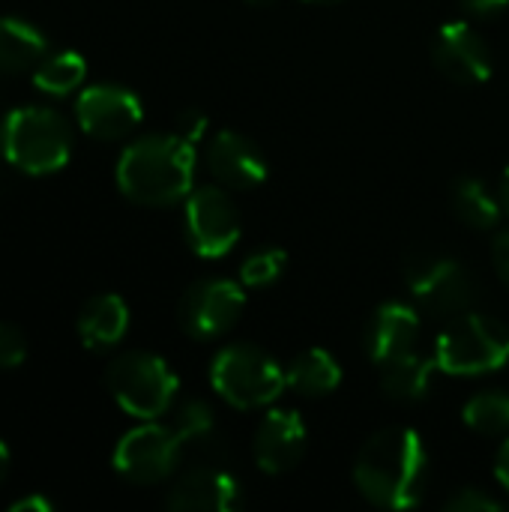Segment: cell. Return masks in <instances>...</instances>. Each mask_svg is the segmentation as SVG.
I'll list each match as a JSON object with an SVG mask.
<instances>
[{"instance_id": "1", "label": "cell", "mask_w": 509, "mask_h": 512, "mask_svg": "<svg viewBox=\"0 0 509 512\" xmlns=\"http://www.w3.org/2000/svg\"><path fill=\"white\" fill-rule=\"evenodd\" d=\"M354 483L381 510L417 507L429 489V450L420 432L408 426L375 432L354 462Z\"/></svg>"}, {"instance_id": "2", "label": "cell", "mask_w": 509, "mask_h": 512, "mask_svg": "<svg viewBox=\"0 0 509 512\" xmlns=\"http://www.w3.org/2000/svg\"><path fill=\"white\" fill-rule=\"evenodd\" d=\"M117 189L141 207H168L186 201L195 189V144L177 132L135 138L117 159Z\"/></svg>"}, {"instance_id": "3", "label": "cell", "mask_w": 509, "mask_h": 512, "mask_svg": "<svg viewBox=\"0 0 509 512\" xmlns=\"http://www.w3.org/2000/svg\"><path fill=\"white\" fill-rule=\"evenodd\" d=\"M0 153L21 174H54L69 162L72 153L69 120L48 105L15 108L0 126Z\"/></svg>"}, {"instance_id": "4", "label": "cell", "mask_w": 509, "mask_h": 512, "mask_svg": "<svg viewBox=\"0 0 509 512\" xmlns=\"http://www.w3.org/2000/svg\"><path fill=\"white\" fill-rule=\"evenodd\" d=\"M435 363L456 378H477L509 363V327L492 315L462 312L444 324L435 342Z\"/></svg>"}, {"instance_id": "5", "label": "cell", "mask_w": 509, "mask_h": 512, "mask_svg": "<svg viewBox=\"0 0 509 512\" xmlns=\"http://www.w3.org/2000/svg\"><path fill=\"white\" fill-rule=\"evenodd\" d=\"M210 384L213 390L240 411H255L282 396L288 387L285 369L258 345L237 342L222 348L210 363Z\"/></svg>"}, {"instance_id": "6", "label": "cell", "mask_w": 509, "mask_h": 512, "mask_svg": "<svg viewBox=\"0 0 509 512\" xmlns=\"http://www.w3.org/2000/svg\"><path fill=\"white\" fill-rule=\"evenodd\" d=\"M105 384L111 399L135 420H159L180 390L171 366L150 351H123L108 363Z\"/></svg>"}, {"instance_id": "7", "label": "cell", "mask_w": 509, "mask_h": 512, "mask_svg": "<svg viewBox=\"0 0 509 512\" xmlns=\"http://www.w3.org/2000/svg\"><path fill=\"white\" fill-rule=\"evenodd\" d=\"M405 285L414 297V306L438 315V318H456L462 312H471L477 300V285L468 267L450 255L438 252H417L408 258L405 267Z\"/></svg>"}, {"instance_id": "8", "label": "cell", "mask_w": 509, "mask_h": 512, "mask_svg": "<svg viewBox=\"0 0 509 512\" xmlns=\"http://www.w3.org/2000/svg\"><path fill=\"white\" fill-rule=\"evenodd\" d=\"M186 447L189 441L174 420L171 423L144 420L141 426H135L117 441L111 465L123 480L135 486H156L177 471Z\"/></svg>"}, {"instance_id": "9", "label": "cell", "mask_w": 509, "mask_h": 512, "mask_svg": "<svg viewBox=\"0 0 509 512\" xmlns=\"http://www.w3.org/2000/svg\"><path fill=\"white\" fill-rule=\"evenodd\" d=\"M183 231L186 243L201 258H222L228 255L243 231L240 210L231 201L225 186H198L186 195L183 207Z\"/></svg>"}, {"instance_id": "10", "label": "cell", "mask_w": 509, "mask_h": 512, "mask_svg": "<svg viewBox=\"0 0 509 512\" xmlns=\"http://www.w3.org/2000/svg\"><path fill=\"white\" fill-rule=\"evenodd\" d=\"M243 288L231 279H201L186 288L177 306V321L192 339H219L243 315Z\"/></svg>"}, {"instance_id": "11", "label": "cell", "mask_w": 509, "mask_h": 512, "mask_svg": "<svg viewBox=\"0 0 509 512\" xmlns=\"http://www.w3.org/2000/svg\"><path fill=\"white\" fill-rule=\"evenodd\" d=\"M144 117L138 93L123 84H90L75 99L78 126L99 141H117L138 129Z\"/></svg>"}, {"instance_id": "12", "label": "cell", "mask_w": 509, "mask_h": 512, "mask_svg": "<svg viewBox=\"0 0 509 512\" xmlns=\"http://www.w3.org/2000/svg\"><path fill=\"white\" fill-rule=\"evenodd\" d=\"M435 66L456 84H486L492 78V48L468 21H447L432 42Z\"/></svg>"}, {"instance_id": "13", "label": "cell", "mask_w": 509, "mask_h": 512, "mask_svg": "<svg viewBox=\"0 0 509 512\" xmlns=\"http://www.w3.org/2000/svg\"><path fill=\"white\" fill-rule=\"evenodd\" d=\"M165 504L177 512H231L243 504V492L228 471L192 465L171 483Z\"/></svg>"}, {"instance_id": "14", "label": "cell", "mask_w": 509, "mask_h": 512, "mask_svg": "<svg viewBox=\"0 0 509 512\" xmlns=\"http://www.w3.org/2000/svg\"><path fill=\"white\" fill-rule=\"evenodd\" d=\"M207 168L225 189H255L270 174L264 150L249 135H240L234 129H225L210 141Z\"/></svg>"}, {"instance_id": "15", "label": "cell", "mask_w": 509, "mask_h": 512, "mask_svg": "<svg viewBox=\"0 0 509 512\" xmlns=\"http://www.w3.org/2000/svg\"><path fill=\"white\" fill-rule=\"evenodd\" d=\"M306 423L297 411L291 408H276L267 411V417L258 423L252 450L255 462L264 474H285L300 465L306 453Z\"/></svg>"}, {"instance_id": "16", "label": "cell", "mask_w": 509, "mask_h": 512, "mask_svg": "<svg viewBox=\"0 0 509 512\" xmlns=\"http://www.w3.org/2000/svg\"><path fill=\"white\" fill-rule=\"evenodd\" d=\"M420 330H423V321H420L417 306L399 303V300L378 306L366 327V351H369L372 363L378 366L393 357L417 351Z\"/></svg>"}, {"instance_id": "17", "label": "cell", "mask_w": 509, "mask_h": 512, "mask_svg": "<svg viewBox=\"0 0 509 512\" xmlns=\"http://www.w3.org/2000/svg\"><path fill=\"white\" fill-rule=\"evenodd\" d=\"M75 327L87 351H111L129 330V306L117 294H96L81 306Z\"/></svg>"}, {"instance_id": "18", "label": "cell", "mask_w": 509, "mask_h": 512, "mask_svg": "<svg viewBox=\"0 0 509 512\" xmlns=\"http://www.w3.org/2000/svg\"><path fill=\"white\" fill-rule=\"evenodd\" d=\"M48 54V39L42 30L24 18L15 15H0V72L15 75V72H33L42 57Z\"/></svg>"}, {"instance_id": "19", "label": "cell", "mask_w": 509, "mask_h": 512, "mask_svg": "<svg viewBox=\"0 0 509 512\" xmlns=\"http://www.w3.org/2000/svg\"><path fill=\"white\" fill-rule=\"evenodd\" d=\"M435 372H438L435 354L423 357L420 351H411V354L393 357L387 363H378L381 387L393 402H420V399H426Z\"/></svg>"}, {"instance_id": "20", "label": "cell", "mask_w": 509, "mask_h": 512, "mask_svg": "<svg viewBox=\"0 0 509 512\" xmlns=\"http://www.w3.org/2000/svg\"><path fill=\"white\" fill-rule=\"evenodd\" d=\"M285 381L300 396H327L342 384L339 360L324 348H309L291 360L285 369Z\"/></svg>"}, {"instance_id": "21", "label": "cell", "mask_w": 509, "mask_h": 512, "mask_svg": "<svg viewBox=\"0 0 509 512\" xmlns=\"http://www.w3.org/2000/svg\"><path fill=\"white\" fill-rule=\"evenodd\" d=\"M453 210H456V216L468 228H474V231H492V228L501 225L504 201L483 180L462 177V180L453 183Z\"/></svg>"}, {"instance_id": "22", "label": "cell", "mask_w": 509, "mask_h": 512, "mask_svg": "<svg viewBox=\"0 0 509 512\" xmlns=\"http://www.w3.org/2000/svg\"><path fill=\"white\" fill-rule=\"evenodd\" d=\"M87 78V63L78 51H54L45 54L33 69V87L45 96H66L78 90Z\"/></svg>"}, {"instance_id": "23", "label": "cell", "mask_w": 509, "mask_h": 512, "mask_svg": "<svg viewBox=\"0 0 509 512\" xmlns=\"http://www.w3.org/2000/svg\"><path fill=\"white\" fill-rule=\"evenodd\" d=\"M462 420L477 435H507L509 432V393L486 390L465 402Z\"/></svg>"}, {"instance_id": "24", "label": "cell", "mask_w": 509, "mask_h": 512, "mask_svg": "<svg viewBox=\"0 0 509 512\" xmlns=\"http://www.w3.org/2000/svg\"><path fill=\"white\" fill-rule=\"evenodd\" d=\"M288 255L279 246H264L258 252H252L243 264H240V279L249 288H267L273 285L282 273H285Z\"/></svg>"}, {"instance_id": "25", "label": "cell", "mask_w": 509, "mask_h": 512, "mask_svg": "<svg viewBox=\"0 0 509 512\" xmlns=\"http://www.w3.org/2000/svg\"><path fill=\"white\" fill-rule=\"evenodd\" d=\"M447 510L450 512H501L504 510V501H498L495 495L483 492V489H462L456 492L450 501H447Z\"/></svg>"}, {"instance_id": "26", "label": "cell", "mask_w": 509, "mask_h": 512, "mask_svg": "<svg viewBox=\"0 0 509 512\" xmlns=\"http://www.w3.org/2000/svg\"><path fill=\"white\" fill-rule=\"evenodd\" d=\"M27 360V339L18 327L0 324V369H18Z\"/></svg>"}, {"instance_id": "27", "label": "cell", "mask_w": 509, "mask_h": 512, "mask_svg": "<svg viewBox=\"0 0 509 512\" xmlns=\"http://www.w3.org/2000/svg\"><path fill=\"white\" fill-rule=\"evenodd\" d=\"M207 126H210V120H207V114L201 108H186V111L177 114V135L186 138L189 144L201 141L207 135Z\"/></svg>"}, {"instance_id": "28", "label": "cell", "mask_w": 509, "mask_h": 512, "mask_svg": "<svg viewBox=\"0 0 509 512\" xmlns=\"http://www.w3.org/2000/svg\"><path fill=\"white\" fill-rule=\"evenodd\" d=\"M462 9H465L471 18L492 21V18H498V15L507 12L509 0H462Z\"/></svg>"}, {"instance_id": "29", "label": "cell", "mask_w": 509, "mask_h": 512, "mask_svg": "<svg viewBox=\"0 0 509 512\" xmlns=\"http://www.w3.org/2000/svg\"><path fill=\"white\" fill-rule=\"evenodd\" d=\"M492 261H495V270H498L501 282L509 288V231L498 234V240L492 246Z\"/></svg>"}, {"instance_id": "30", "label": "cell", "mask_w": 509, "mask_h": 512, "mask_svg": "<svg viewBox=\"0 0 509 512\" xmlns=\"http://www.w3.org/2000/svg\"><path fill=\"white\" fill-rule=\"evenodd\" d=\"M9 512H51V501L42 495H24L9 504Z\"/></svg>"}, {"instance_id": "31", "label": "cell", "mask_w": 509, "mask_h": 512, "mask_svg": "<svg viewBox=\"0 0 509 512\" xmlns=\"http://www.w3.org/2000/svg\"><path fill=\"white\" fill-rule=\"evenodd\" d=\"M495 480L501 483V489L509 492V438L501 444V450L495 456Z\"/></svg>"}, {"instance_id": "32", "label": "cell", "mask_w": 509, "mask_h": 512, "mask_svg": "<svg viewBox=\"0 0 509 512\" xmlns=\"http://www.w3.org/2000/svg\"><path fill=\"white\" fill-rule=\"evenodd\" d=\"M6 474H9V447L0 441V486H3V480H6Z\"/></svg>"}, {"instance_id": "33", "label": "cell", "mask_w": 509, "mask_h": 512, "mask_svg": "<svg viewBox=\"0 0 509 512\" xmlns=\"http://www.w3.org/2000/svg\"><path fill=\"white\" fill-rule=\"evenodd\" d=\"M501 201H504V210L509 213V165L507 171H504V177H501Z\"/></svg>"}, {"instance_id": "34", "label": "cell", "mask_w": 509, "mask_h": 512, "mask_svg": "<svg viewBox=\"0 0 509 512\" xmlns=\"http://www.w3.org/2000/svg\"><path fill=\"white\" fill-rule=\"evenodd\" d=\"M249 3H255V6H270V3H276V0H249Z\"/></svg>"}, {"instance_id": "35", "label": "cell", "mask_w": 509, "mask_h": 512, "mask_svg": "<svg viewBox=\"0 0 509 512\" xmlns=\"http://www.w3.org/2000/svg\"><path fill=\"white\" fill-rule=\"evenodd\" d=\"M309 3H318V0H309Z\"/></svg>"}]
</instances>
